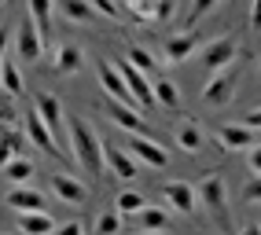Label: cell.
I'll use <instances>...</instances> for the list:
<instances>
[{
  "mask_svg": "<svg viewBox=\"0 0 261 235\" xmlns=\"http://www.w3.org/2000/svg\"><path fill=\"white\" fill-rule=\"evenodd\" d=\"M0 4H4V0H0Z\"/></svg>",
  "mask_w": 261,
  "mask_h": 235,
  "instance_id": "obj_44",
  "label": "cell"
},
{
  "mask_svg": "<svg viewBox=\"0 0 261 235\" xmlns=\"http://www.w3.org/2000/svg\"><path fill=\"white\" fill-rule=\"evenodd\" d=\"M125 147H129V155H133L136 162H147L151 169H166V165H169V155H166L154 140H147V136H133Z\"/></svg>",
  "mask_w": 261,
  "mask_h": 235,
  "instance_id": "obj_8",
  "label": "cell"
},
{
  "mask_svg": "<svg viewBox=\"0 0 261 235\" xmlns=\"http://www.w3.org/2000/svg\"><path fill=\"white\" fill-rule=\"evenodd\" d=\"M243 235H261V224H243Z\"/></svg>",
  "mask_w": 261,
  "mask_h": 235,
  "instance_id": "obj_41",
  "label": "cell"
},
{
  "mask_svg": "<svg viewBox=\"0 0 261 235\" xmlns=\"http://www.w3.org/2000/svg\"><path fill=\"white\" fill-rule=\"evenodd\" d=\"M0 85H4L8 96H19L22 92V74H19V66H15L11 59H4V66H0Z\"/></svg>",
  "mask_w": 261,
  "mask_h": 235,
  "instance_id": "obj_26",
  "label": "cell"
},
{
  "mask_svg": "<svg viewBox=\"0 0 261 235\" xmlns=\"http://www.w3.org/2000/svg\"><path fill=\"white\" fill-rule=\"evenodd\" d=\"M144 206H147V198H144V195H136V191H121V195L114 198V210H118L121 217H129V213L136 217Z\"/></svg>",
  "mask_w": 261,
  "mask_h": 235,
  "instance_id": "obj_28",
  "label": "cell"
},
{
  "mask_svg": "<svg viewBox=\"0 0 261 235\" xmlns=\"http://www.w3.org/2000/svg\"><path fill=\"white\" fill-rule=\"evenodd\" d=\"M199 44H202L199 33H180V37H169V41H166V63H184Z\"/></svg>",
  "mask_w": 261,
  "mask_h": 235,
  "instance_id": "obj_17",
  "label": "cell"
},
{
  "mask_svg": "<svg viewBox=\"0 0 261 235\" xmlns=\"http://www.w3.org/2000/svg\"><path fill=\"white\" fill-rule=\"evenodd\" d=\"M70 147H74L77 165L89 177H99L107 169V165H103V140L96 136V129L85 122V118H70Z\"/></svg>",
  "mask_w": 261,
  "mask_h": 235,
  "instance_id": "obj_1",
  "label": "cell"
},
{
  "mask_svg": "<svg viewBox=\"0 0 261 235\" xmlns=\"http://www.w3.org/2000/svg\"><path fill=\"white\" fill-rule=\"evenodd\" d=\"M26 132H19V129H0V169L11 162V158H19L22 151H26Z\"/></svg>",
  "mask_w": 261,
  "mask_h": 235,
  "instance_id": "obj_16",
  "label": "cell"
},
{
  "mask_svg": "<svg viewBox=\"0 0 261 235\" xmlns=\"http://www.w3.org/2000/svg\"><path fill=\"white\" fill-rule=\"evenodd\" d=\"M243 202H247V206L261 202V177H250L247 180V188H243Z\"/></svg>",
  "mask_w": 261,
  "mask_h": 235,
  "instance_id": "obj_33",
  "label": "cell"
},
{
  "mask_svg": "<svg viewBox=\"0 0 261 235\" xmlns=\"http://www.w3.org/2000/svg\"><path fill=\"white\" fill-rule=\"evenodd\" d=\"M250 26L261 30V0H254V8H250Z\"/></svg>",
  "mask_w": 261,
  "mask_h": 235,
  "instance_id": "obj_40",
  "label": "cell"
},
{
  "mask_svg": "<svg viewBox=\"0 0 261 235\" xmlns=\"http://www.w3.org/2000/svg\"><path fill=\"white\" fill-rule=\"evenodd\" d=\"M59 11L70 22H92V4L89 0H59Z\"/></svg>",
  "mask_w": 261,
  "mask_h": 235,
  "instance_id": "obj_24",
  "label": "cell"
},
{
  "mask_svg": "<svg viewBox=\"0 0 261 235\" xmlns=\"http://www.w3.org/2000/svg\"><path fill=\"white\" fill-rule=\"evenodd\" d=\"M177 147H180V151H188V155H195V151L202 147V132L191 125V122L177 125Z\"/></svg>",
  "mask_w": 261,
  "mask_h": 235,
  "instance_id": "obj_25",
  "label": "cell"
},
{
  "mask_svg": "<svg viewBox=\"0 0 261 235\" xmlns=\"http://www.w3.org/2000/svg\"><path fill=\"white\" fill-rule=\"evenodd\" d=\"M15 52H19V59H26V63L41 59V52H44V37H41V30L33 26L30 15L19 22V30H15Z\"/></svg>",
  "mask_w": 261,
  "mask_h": 235,
  "instance_id": "obj_6",
  "label": "cell"
},
{
  "mask_svg": "<svg viewBox=\"0 0 261 235\" xmlns=\"http://www.w3.org/2000/svg\"><path fill=\"white\" fill-rule=\"evenodd\" d=\"M236 81H239V70H217L210 81H206V89H202V103L206 107H224L228 99L236 96Z\"/></svg>",
  "mask_w": 261,
  "mask_h": 235,
  "instance_id": "obj_3",
  "label": "cell"
},
{
  "mask_svg": "<svg viewBox=\"0 0 261 235\" xmlns=\"http://www.w3.org/2000/svg\"><path fill=\"white\" fill-rule=\"evenodd\" d=\"M89 4H92V11H103L107 19H118V4L114 0H89Z\"/></svg>",
  "mask_w": 261,
  "mask_h": 235,
  "instance_id": "obj_34",
  "label": "cell"
},
{
  "mask_svg": "<svg viewBox=\"0 0 261 235\" xmlns=\"http://www.w3.org/2000/svg\"><path fill=\"white\" fill-rule=\"evenodd\" d=\"M166 198H169V206H177L180 213H195V206H199V195H195V188L191 184H184V180H173V184H166Z\"/></svg>",
  "mask_w": 261,
  "mask_h": 235,
  "instance_id": "obj_15",
  "label": "cell"
},
{
  "mask_svg": "<svg viewBox=\"0 0 261 235\" xmlns=\"http://www.w3.org/2000/svg\"><path fill=\"white\" fill-rule=\"evenodd\" d=\"M107 114L114 118V122L125 129V132H133V136H144V129H147V122L140 114H136L133 107H125V103H107Z\"/></svg>",
  "mask_w": 261,
  "mask_h": 235,
  "instance_id": "obj_18",
  "label": "cell"
},
{
  "mask_svg": "<svg viewBox=\"0 0 261 235\" xmlns=\"http://www.w3.org/2000/svg\"><path fill=\"white\" fill-rule=\"evenodd\" d=\"M195 195L202 198V206L217 217V224L228 231V188H224V177L221 173H206L202 184L195 188Z\"/></svg>",
  "mask_w": 261,
  "mask_h": 235,
  "instance_id": "obj_2",
  "label": "cell"
},
{
  "mask_svg": "<svg viewBox=\"0 0 261 235\" xmlns=\"http://www.w3.org/2000/svg\"><path fill=\"white\" fill-rule=\"evenodd\" d=\"M236 55H239V41H236V37H221V41H214V44L202 48V66H206L210 74L228 70V66L236 63Z\"/></svg>",
  "mask_w": 261,
  "mask_h": 235,
  "instance_id": "obj_4",
  "label": "cell"
},
{
  "mask_svg": "<svg viewBox=\"0 0 261 235\" xmlns=\"http://www.w3.org/2000/svg\"><path fill=\"white\" fill-rule=\"evenodd\" d=\"M33 110L41 114V122L48 125V132L59 140V132H63V122H66V118H63V107H59V99H56V96H48V92H41L37 99H33Z\"/></svg>",
  "mask_w": 261,
  "mask_h": 235,
  "instance_id": "obj_12",
  "label": "cell"
},
{
  "mask_svg": "<svg viewBox=\"0 0 261 235\" xmlns=\"http://www.w3.org/2000/svg\"><path fill=\"white\" fill-rule=\"evenodd\" d=\"M118 4H133V0H118Z\"/></svg>",
  "mask_w": 261,
  "mask_h": 235,
  "instance_id": "obj_43",
  "label": "cell"
},
{
  "mask_svg": "<svg viewBox=\"0 0 261 235\" xmlns=\"http://www.w3.org/2000/svg\"><path fill=\"white\" fill-rule=\"evenodd\" d=\"M22 122H26V140H33V147H41L44 155L56 158V155H59V147H56V136L48 132V125L41 122V114H37V110H30Z\"/></svg>",
  "mask_w": 261,
  "mask_h": 235,
  "instance_id": "obj_10",
  "label": "cell"
},
{
  "mask_svg": "<svg viewBox=\"0 0 261 235\" xmlns=\"http://www.w3.org/2000/svg\"><path fill=\"white\" fill-rule=\"evenodd\" d=\"M136 221H140V228H144V231H162V228L169 224V217H166V210L144 206L140 213H136Z\"/></svg>",
  "mask_w": 261,
  "mask_h": 235,
  "instance_id": "obj_27",
  "label": "cell"
},
{
  "mask_svg": "<svg viewBox=\"0 0 261 235\" xmlns=\"http://www.w3.org/2000/svg\"><path fill=\"white\" fill-rule=\"evenodd\" d=\"M118 74L125 77V85H129L133 99H136V107H140V110H151V107H154V92H151V85H147V74H140L129 59H118Z\"/></svg>",
  "mask_w": 261,
  "mask_h": 235,
  "instance_id": "obj_5",
  "label": "cell"
},
{
  "mask_svg": "<svg viewBox=\"0 0 261 235\" xmlns=\"http://www.w3.org/2000/svg\"><path fill=\"white\" fill-rule=\"evenodd\" d=\"M19 231H22V235H51V231H56V221H51L44 210H37V213H19Z\"/></svg>",
  "mask_w": 261,
  "mask_h": 235,
  "instance_id": "obj_19",
  "label": "cell"
},
{
  "mask_svg": "<svg viewBox=\"0 0 261 235\" xmlns=\"http://www.w3.org/2000/svg\"><path fill=\"white\" fill-rule=\"evenodd\" d=\"M51 235H85V224L81 221H66V224H59V231H51Z\"/></svg>",
  "mask_w": 261,
  "mask_h": 235,
  "instance_id": "obj_37",
  "label": "cell"
},
{
  "mask_svg": "<svg viewBox=\"0 0 261 235\" xmlns=\"http://www.w3.org/2000/svg\"><path fill=\"white\" fill-rule=\"evenodd\" d=\"M151 92H154V103H162V107H169V110L180 107V92H177V85H173V81L159 77V81L151 85Z\"/></svg>",
  "mask_w": 261,
  "mask_h": 235,
  "instance_id": "obj_22",
  "label": "cell"
},
{
  "mask_svg": "<svg viewBox=\"0 0 261 235\" xmlns=\"http://www.w3.org/2000/svg\"><path fill=\"white\" fill-rule=\"evenodd\" d=\"M56 70H59V74H77V70H81V48L59 44V48H56Z\"/></svg>",
  "mask_w": 261,
  "mask_h": 235,
  "instance_id": "obj_21",
  "label": "cell"
},
{
  "mask_svg": "<svg viewBox=\"0 0 261 235\" xmlns=\"http://www.w3.org/2000/svg\"><path fill=\"white\" fill-rule=\"evenodd\" d=\"M125 59H129V63H133V66H136V70H140V74H151L154 66H159V63H154V55L147 52V48H140V44H129Z\"/></svg>",
  "mask_w": 261,
  "mask_h": 235,
  "instance_id": "obj_30",
  "label": "cell"
},
{
  "mask_svg": "<svg viewBox=\"0 0 261 235\" xmlns=\"http://www.w3.org/2000/svg\"><path fill=\"white\" fill-rule=\"evenodd\" d=\"M214 4H217V0H191V8H188V26H195L202 15L214 8Z\"/></svg>",
  "mask_w": 261,
  "mask_h": 235,
  "instance_id": "obj_32",
  "label": "cell"
},
{
  "mask_svg": "<svg viewBox=\"0 0 261 235\" xmlns=\"http://www.w3.org/2000/svg\"><path fill=\"white\" fill-rule=\"evenodd\" d=\"M103 165H107L114 177H121V180H133L136 177V158L129 155V151L114 147V143H103Z\"/></svg>",
  "mask_w": 261,
  "mask_h": 235,
  "instance_id": "obj_13",
  "label": "cell"
},
{
  "mask_svg": "<svg viewBox=\"0 0 261 235\" xmlns=\"http://www.w3.org/2000/svg\"><path fill=\"white\" fill-rule=\"evenodd\" d=\"M96 235H121V213L118 210H107L96 221Z\"/></svg>",
  "mask_w": 261,
  "mask_h": 235,
  "instance_id": "obj_31",
  "label": "cell"
},
{
  "mask_svg": "<svg viewBox=\"0 0 261 235\" xmlns=\"http://www.w3.org/2000/svg\"><path fill=\"white\" fill-rule=\"evenodd\" d=\"M217 140L224 151H250L257 143V129H247V125H221L217 129Z\"/></svg>",
  "mask_w": 261,
  "mask_h": 235,
  "instance_id": "obj_11",
  "label": "cell"
},
{
  "mask_svg": "<svg viewBox=\"0 0 261 235\" xmlns=\"http://www.w3.org/2000/svg\"><path fill=\"white\" fill-rule=\"evenodd\" d=\"M99 85H103V92H107L114 103H125V107H136V99H133V92H129V85H125V77L118 74V66H111L107 59H99Z\"/></svg>",
  "mask_w": 261,
  "mask_h": 235,
  "instance_id": "obj_7",
  "label": "cell"
},
{
  "mask_svg": "<svg viewBox=\"0 0 261 235\" xmlns=\"http://www.w3.org/2000/svg\"><path fill=\"white\" fill-rule=\"evenodd\" d=\"M51 191L59 195V202H70V206L89 202V188H85L81 180H74L70 173H56L51 177Z\"/></svg>",
  "mask_w": 261,
  "mask_h": 235,
  "instance_id": "obj_9",
  "label": "cell"
},
{
  "mask_svg": "<svg viewBox=\"0 0 261 235\" xmlns=\"http://www.w3.org/2000/svg\"><path fill=\"white\" fill-rule=\"evenodd\" d=\"M0 173H4V180H11L15 188H19V184H30V177H33V162H30L26 155H19V158H11Z\"/></svg>",
  "mask_w": 261,
  "mask_h": 235,
  "instance_id": "obj_20",
  "label": "cell"
},
{
  "mask_svg": "<svg viewBox=\"0 0 261 235\" xmlns=\"http://www.w3.org/2000/svg\"><path fill=\"white\" fill-rule=\"evenodd\" d=\"M162 4H166V0H133V15H136V19H140V22H151V19H162Z\"/></svg>",
  "mask_w": 261,
  "mask_h": 235,
  "instance_id": "obj_29",
  "label": "cell"
},
{
  "mask_svg": "<svg viewBox=\"0 0 261 235\" xmlns=\"http://www.w3.org/2000/svg\"><path fill=\"white\" fill-rule=\"evenodd\" d=\"M8 99H11V96L4 92V85H0V103H8Z\"/></svg>",
  "mask_w": 261,
  "mask_h": 235,
  "instance_id": "obj_42",
  "label": "cell"
},
{
  "mask_svg": "<svg viewBox=\"0 0 261 235\" xmlns=\"http://www.w3.org/2000/svg\"><path fill=\"white\" fill-rule=\"evenodd\" d=\"M247 162H250V173H254V177H261V143H254V147H250Z\"/></svg>",
  "mask_w": 261,
  "mask_h": 235,
  "instance_id": "obj_36",
  "label": "cell"
},
{
  "mask_svg": "<svg viewBox=\"0 0 261 235\" xmlns=\"http://www.w3.org/2000/svg\"><path fill=\"white\" fill-rule=\"evenodd\" d=\"M243 125H247V129H257V132H261V107H257V110H250L247 118H243Z\"/></svg>",
  "mask_w": 261,
  "mask_h": 235,
  "instance_id": "obj_39",
  "label": "cell"
},
{
  "mask_svg": "<svg viewBox=\"0 0 261 235\" xmlns=\"http://www.w3.org/2000/svg\"><path fill=\"white\" fill-rule=\"evenodd\" d=\"M26 15L33 19V26L41 30V37L51 30V0H30V8H26Z\"/></svg>",
  "mask_w": 261,
  "mask_h": 235,
  "instance_id": "obj_23",
  "label": "cell"
},
{
  "mask_svg": "<svg viewBox=\"0 0 261 235\" xmlns=\"http://www.w3.org/2000/svg\"><path fill=\"white\" fill-rule=\"evenodd\" d=\"M0 122H4V129H15V125H19V114H15L11 103H0Z\"/></svg>",
  "mask_w": 261,
  "mask_h": 235,
  "instance_id": "obj_35",
  "label": "cell"
},
{
  "mask_svg": "<svg viewBox=\"0 0 261 235\" xmlns=\"http://www.w3.org/2000/svg\"><path fill=\"white\" fill-rule=\"evenodd\" d=\"M4 202H8L11 210H19V213H37V210H44V195H41L37 188H30V184H19V188L8 191Z\"/></svg>",
  "mask_w": 261,
  "mask_h": 235,
  "instance_id": "obj_14",
  "label": "cell"
},
{
  "mask_svg": "<svg viewBox=\"0 0 261 235\" xmlns=\"http://www.w3.org/2000/svg\"><path fill=\"white\" fill-rule=\"evenodd\" d=\"M8 41H11V30L0 26V66H4V59H8Z\"/></svg>",
  "mask_w": 261,
  "mask_h": 235,
  "instance_id": "obj_38",
  "label": "cell"
}]
</instances>
